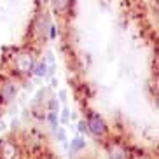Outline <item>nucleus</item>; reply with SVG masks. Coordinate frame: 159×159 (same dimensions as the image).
<instances>
[{
	"mask_svg": "<svg viewBox=\"0 0 159 159\" xmlns=\"http://www.w3.org/2000/svg\"><path fill=\"white\" fill-rule=\"evenodd\" d=\"M88 131L91 135L98 136V138H103V136L108 133V128H107V122L103 121V117L100 114H89L88 116Z\"/></svg>",
	"mask_w": 159,
	"mask_h": 159,
	"instance_id": "f257e3e1",
	"label": "nucleus"
},
{
	"mask_svg": "<svg viewBox=\"0 0 159 159\" xmlns=\"http://www.w3.org/2000/svg\"><path fill=\"white\" fill-rule=\"evenodd\" d=\"M51 7L56 14H66L72 7V0H51Z\"/></svg>",
	"mask_w": 159,
	"mask_h": 159,
	"instance_id": "0eeeda50",
	"label": "nucleus"
},
{
	"mask_svg": "<svg viewBox=\"0 0 159 159\" xmlns=\"http://www.w3.org/2000/svg\"><path fill=\"white\" fill-rule=\"evenodd\" d=\"M49 26H51V21H49L47 14H42L37 21H35V33H37L39 37H46Z\"/></svg>",
	"mask_w": 159,
	"mask_h": 159,
	"instance_id": "423d86ee",
	"label": "nucleus"
},
{
	"mask_svg": "<svg viewBox=\"0 0 159 159\" xmlns=\"http://www.w3.org/2000/svg\"><path fill=\"white\" fill-rule=\"evenodd\" d=\"M49 122H51L52 126H56V122H58V114L54 112V110H51V114H49Z\"/></svg>",
	"mask_w": 159,
	"mask_h": 159,
	"instance_id": "9d476101",
	"label": "nucleus"
},
{
	"mask_svg": "<svg viewBox=\"0 0 159 159\" xmlns=\"http://www.w3.org/2000/svg\"><path fill=\"white\" fill-rule=\"evenodd\" d=\"M142 159H150V157H142Z\"/></svg>",
	"mask_w": 159,
	"mask_h": 159,
	"instance_id": "2eb2a0df",
	"label": "nucleus"
},
{
	"mask_svg": "<svg viewBox=\"0 0 159 159\" xmlns=\"http://www.w3.org/2000/svg\"><path fill=\"white\" fill-rule=\"evenodd\" d=\"M33 54L28 51H23L19 52L18 56H16V61H14V66H16V72L21 75L25 74H30V72L33 70Z\"/></svg>",
	"mask_w": 159,
	"mask_h": 159,
	"instance_id": "f03ea898",
	"label": "nucleus"
},
{
	"mask_svg": "<svg viewBox=\"0 0 159 159\" xmlns=\"http://www.w3.org/2000/svg\"><path fill=\"white\" fill-rule=\"evenodd\" d=\"M86 131H88V124L84 121H80L79 122V133H86Z\"/></svg>",
	"mask_w": 159,
	"mask_h": 159,
	"instance_id": "9b49d317",
	"label": "nucleus"
},
{
	"mask_svg": "<svg viewBox=\"0 0 159 159\" xmlns=\"http://www.w3.org/2000/svg\"><path fill=\"white\" fill-rule=\"evenodd\" d=\"M61 122H68V110H63V117H61Z\"/></svg>",
	"mask_w": 159,
	"mask_h": 159,
	"instance_id": "f8f14e48",
	"label": "nucleus"
},
{
	"mask_svg": "<svg viewBox=\"0 0 159 159\" xmlns=\"http://www.w3.org/2000/svg\"><path fill=\"white\" fill-rule=\"evenodd\" d=\"M0 156L2 159H18V147L12 142H4L0 145Z\"/></svg>",
	"mask_w": 159,
	"mask_h": 159,
	"instance_id": "39448f33",
	"label": "nucleus"
},
{
	"mask_svg": "<svg viewBox=\"0 0 159 159\" xmlns=\"http://www.w3.org/2000/svg\"><path fill=\"white\" fill-rule=\"evenodd\" d=\"M107 152L108 159H128V149L121 143H110Z\"/></svg>",
	"mask_w": 159,
	"mask_h": 159,
	"instance_id": "20e7f679",
	"label": "nucleus"
},
{
	"mask_svg": "<svg viewBox=\"0 0 159 159\" xmlns=\"http://www.w3.org/2000/svg\"><path fill=\"white\" fill-rule=\"evenodd\" d=\"M49 103H51V105H49V108H51V110H54V108L58 110V102H56V100H51Z\"/></svg>",
	"mask_w": 159,
	"mask_h": 159,
	"instance_id": "ddd939ff",
	"label": "nucleus"
},
{
	"mask_svg": "<svg viewBox=\"0 0 159 159\" xmlns=\"http://www.w3.org/2000/svg\"><path fill=\"white\" fill-rule=\"evenodd\" d=\"M86 147V142H84V138H74L72 140V143H70V150L72 152H77V150H82Z\"/></svg>",
	"mask_w": 159,
	"mask_h": 159,
	"instance_id": "6e6552de",
	"label": "nucleus"
},
{
	"mask_svg": "<svg viewBox=\"0 0 159 159\" xmlns=\"http://www.w3.org/2000/svg\"><path fill=\"white\" fill-rule=\"evenodd\" d=\"M46 74H47V65H46V61H40V63L35 66V75H37V77H44Z\"/></svg>",
	"mask_w": 159,
	"mask_h": 159,
	"instance_id": "1a4fd4ad",
	"label": "nucleus"
},
{
	"mask_svg": "<svg viewBox=\"0 0 159 159\" xmlns=\"http://www.w3.org/2000/svg\"><path fill=\"white\" fill-rule=\"evenodd\" d=\"M16 94H18V84L12 82V80H7L2 88H0V100L4 103H9L16 98Z\"/></svg>",
	"mask_w": 159,
	"mask_h": 159,
	"instance_id": "7ed1b4c3",
	"label": "nucleus"
},
{
	"mask_svg": "<svg viewBox=\"0 0 159 159\" xmlns=\"http://www.w3.org/2000/svg\"><path fill=\"white\" fill-rule=\"evenodd\" d=\"M58 138H60V140H63V138H65V133H63V129H58Z\"/></svg>",
	"mask_w": 159,
	"mask_h": 159,
	"instance_id": "4468645a",
	"label": "nucleus"
}]
</instances>
